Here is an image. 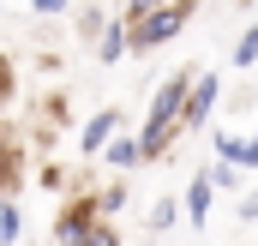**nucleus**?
Here are the masks:
<instances>
[{"label": "nucleus", "mask_w": 258, "mask_h": 246, "mask_svg": "<svg viewBox=\"0 0 258 246\" xmlns=\"http://www.w3.org/2000/svg\"><path fill=\"white\" fill-rule=\"evenodd\" d=\"M192 84H198V72H168V78L156 84L150 114H144V132H138L144 162H150V156H162V150L186 132V102H192Z\"/></svg>", "instance_id": "nucleus-1"}, {"label": "nucleus", "mask_w": 258, "mask_h": 246, "mask_svg": "<svg viewBox=\"0 0 258 246\" xmlns=\"http://www.w3.org/2000/svg\"><path fill=\"white\" fill-rule=\"evenodd\" d=\"M120 126H126V114H120V108H102L96 120L78 132V150H84V156H108V144L120 138Z\"/></svg>", "instance_id": "nucleus-4"}, {"label": "nucleus", "mask_w": 258, "mask_h": 246, "mask_svg": "<svg viewBox=\"0 0 258 246\" xmlns=\"http://www.w3.org/2000/svg\"><path fill=\"white\" fill-rule=\"evenodd\" d=\"M216 102H222V78L216 72H198V84H192V102H186V126H210V114H216Z\"/></svg>", "instance_id": "nucleus-5"}, {"label": "nucleus", "mask_w": 258, "mask_h": 246, "mask_svg": "<svg viewBox=\"0 0 258 246\" xmlns=\"http://www.w3.org/2000/svg\"><path fill=\"white\" fill-rule=\"evenodd\" d=\"M120 204H126V186H120V180H114V186H102V192H96V210H102V222H108V216H114Z\"/></svg>", "instance_id": "nucleus-14"}, {"label": "nucleus", "mask_w": 258, "mask_h": 246, "mask_svg": "<svg viewBox=\"0 0 258 246\" xmlns=\"http://www.w3.org/2000/svg\"><path fill=\"white\" fill-rule=\"evenodd\" d=\"M30 6H36V12H42V18H54V12H66V6H72V0H30Z\"/></svg>", "instance_id": "nucleus-17"}, {"label": "nucleus", "mask_w": 258, "mask_h": 246, "mask_svg": "<svg viewBox=\"0 0 258 246\" xmlns=\"http://www.w3.org/2000/svg\"><path fill=\"white\" fill-rule=\"evenodd\" d=\"M84 246H120V234H114V228L102 222V228H96V234H90V240H84Z\"/></svg>", "instance_id": "nucleus-16"}, {"label": "nucleus", "mask_w": 258, "mask_h": 246, "mask_svg": "<svg viewBox=\"0 0 258 246\" xmlns=\"http://www.w3.org/2000/svg\"><path fill=\"white\" fill-rule=\"evenodd\" d=\"M168 6H180V0H126V24H150V18L168 12Z\"/></svg>", "instance_id": "nucleus-11"}, {"label": "nucleus", "mask_w": 258, "mask_h": 246, "mask_svg": "<svg viewBox=\"0 0 258 246\" xmlns=\"http://www.w3.org/2000/svg\"><path fill=\"white\" fill-rule=\"evenodd\" d=\"M138 162H144V144L138 138H114L108 144V168H138Z\"/></svg>", "instance_id": "nucleus-10"}, {"label": "nucleus", "mask_w": 258, "mask_h": 246, "mask_svg": "<svg viewBox=\"0 0 258 246\" xmlns=\"http://www.w3.org/2000/svg\"><path fill=\"white\" fill-rule=\"evenodd\" d=\"M240 222H258V192H246V198H240Z\"/></svg>", "instance_id": "nucleus-18"}, {"label": "nucleus", "mask_w": 258, "mask_h": 246, "mask_svg": "<svg viewBox=\"0 0 258 246\" xmlns=\"http://www.w3.org/2000/svg\"><path fill=\"white\" fill-rule=\"evenodd\" d=\"M216 156L240 168V156H246V138H234V132H216Z\"/></svg>", "instance_id": "nucleus-13"}, {"label": "nucleus", "mask_w": 258, "mask_h": 246, "mask_svg": "<svg viewBox=\"0 0 258 246\" xmlns=\"http://www.w3.org/2000/svg\"><path fill=\"white\" fill-rule=\"evenodd\" d=\"M102 228V210H96V192L90 198H72L60 210V222H54V246H84L90 234Z\"/></svg>", "instance_id": "nucleus-3"}, {"label": "nucleus", "mask_w": 258, "mask_h": 246, "mask_svg": "<svg viewBox=\"0 0 258 246\" xmlns=\"http://www.w3.org/2000/svg\"><path fill=\"white\" fill-rule=\"evenodd\" d=\"M180 216H186V204H180V198H156V204H150V234H168Z\"/></svg>", "instance_id": "nucleus-8"}, {"label": "nucleus", "mask_w": 258, "mask_h": 246, "mask_svg": "<svg viewBox=\"0 0 258 246\" xmlns=\"http://www.w3.org/2000/svg\"><path fill=\"white\" fill-rule=\"evenodd\" d=\"M240 168H258V138H246V156H240Z\"/></svg>", "instance_id": "nucleus-19"}, {"label": "nucleus", "mask_w": 258, "mask_h": 246, "mask_svg": "<svg viewBox=\"0 0 258 246\" xmlns=\"http://www.w3.org/2000/svg\"><path fill=\"white\" fill-rule=\"evenodd\" d=\"M126 54H132V24L126 18H108V30L96 36V60L114 66V60H126Z\"/></svg>", "instance_id": "nucleus-6"}, {"label": "nucleus", "mask_w": 258, "mask_h": 246, "mask_svg": "<svg viewBox=\"0 0 258 246\" xmlns=\"http://www.w3.org/2000/svg\"><path fill=\"white\" fill-rule=\"evenodd\" d=\"M204 174H210V186H216V192H228V186H240V180H246V174H240L234 162H222V156H216V162H210Z\"/></svg>", "instance_id": "nucleus-12"}, {"label": "nucleus", "mask_w": 258, "mask_h": 246, "mask_svg": "<svg viewBox=\"0 0 258 246\" xmlns=\"http://www.w3.org/2000/svg\"><path fill=\"white\" fill-rule=\"evenodd\" d=\"M210 198H216V186H210V174L198 168V174H192V186L180 192V204H186V216H192V222H204V216H210Z\"/></svg>", "instance_id": "nucleus-7"}, {"label": "nucleus", "mask_w": 258, "mask_h": 246, "mask_svg": "<svg viewBox=\"0 0 258 246\" xmlns=\"http://www.w3.org/2000/svg\"><path fill=\"white\" fill-rule=\"evenodd\" d=\"M18 234H24V210H18V198H6L0 204V246H18Z\"/></svg>", "instance_id": "nucleus-9"}, {"label": "nucleus", "mask_w": 258, "mask_h": 246, "mask_svg": "<svg viewBox=\"0 0 258 246\" xmlns=\"http://www.w3.org/2000/svg\"><path fill=\"white\" fill-rule=\"evenodd\" d=\"M186 24H192V0H180V6H168V12H156L150 24H132V54H150V48L174 42Z\"/></svg>", "instance_id": "nucleus-2"}, {"label": "nucleus", "mask_w": 258, "mask_h": 246, "mask_svg": "<svg viewBox=\"0 0 258 246\" xmlns=\"http://www.w3.org/2000/svg\"><path fill=\"white\" fill-rule=\"evenodd\" d=\"M252 60H258V24L240 30V42H234V66H252Z\"/></svg>", "instance_id": "nucleus-15"}]
</instances>
